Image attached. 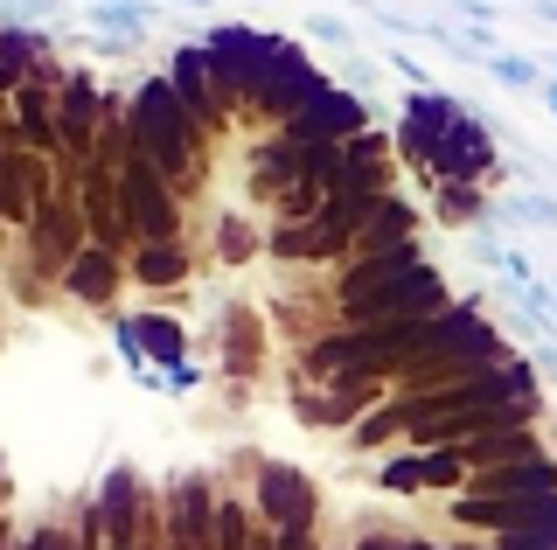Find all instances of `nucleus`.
Returning a JSON list of instances; mask_svg holds the SVG:
<instances>
[{
    "mask_svg": "<svg viewBox=\"0 0 557 550\" xmlns=\"http://www.w3.org/2000/svg\"><path fill=\"white\" fill-rule=\"evenodd\" d=\"M126 126H133V153L147 167H161V182L174 188V196H182V188L196 182V167L209 161V133L196 126V112L174 98L168 71L126 91Z\"/></svg>",
    "mask_w": 557,
    "mask_h": 550,
    "instance_id": "1",
    "label": "nucleus"
},
{
    "mask_svg": "<svg viewBox=\"0 0 557 550\" xmlns=\"http://www.w3.org/2000/svg\"><path fill=\"white\" fill-rule=\"evenodd\" d=\"M278 36H258V28H209V42H202V57H209V77H216V91H223V105H231L237 118L258 105V84H265V71L278 63Z\"/></svg>",
    "mask_w": 557,
    "mask_h": 550,
    "instance_id": "2",
    "label": "nucleus"
},
{
    "mask_svg": "<svg viewBox=\"0 0 557 550\" xmlns=\"http://www.w3.org/2000/svg\"><path fill=\"white\" fill-rule=\"evenodd\" d=\"M22 245H28V265L42 272L49 286H57L63 272L77 265V251L91 245V230H84V210H77V188L63 182L49 202H35V223L22 230Z\"/></svg>",
    "mask_w": 557,
    "mask_h": 550,
    "instance_id": "3",
    "label": "nucleus"
},
{
    "mask_svg": "<svg viewBox=\"0 0 557 550\" xmlns=\"http://www.w3.org/2000/svg\"><path fill=\"white\" fill-rule=\"evenodd\" d=\"M258 502L251 515L278 537H321V495H313V480L300 467H278V460H258Z\"/></svg>",
    "mask_w": 557,
    "mask_h": 550,
    "instance_id": "4",
    "label": "nucleus"
},
{
    "mask_svg": "<svg viewBox=\"0 0 557 550\" xmlns=\"http://www.w3.org/2000/svg\"><path fill=\"white\" fill-rule=\"evenodd\" d=\"M119 210H126L139 245H168V237H182V196H174V188L161 182V167H147L139 153L119 167Z\"/></svg>",
    "mask_w": 557,
    "mask_h": 550,
    "instance_id": "5",
    "label": "nucleus"
},
{
    "mask_svg": "<svg viewBox=\"0 0 557 550\" xmlns=\"http://www.w3.org/2000/svg\"><path fill=\"white\" fill-rule=\"evenodd\" d=\"M161 550H216V480L182 474L161 495Z\"/></svg>",
    "mask_w": 557,
    "mask_h": 550,
    "instance_id": "6",
    "label": "nucleus"
},
{
    "mask_svg": "<svg viewBox=\"0 0 557 550\" xmlns=\"http://www.w3.org/2000/svg\"><path fill=\"white\" fill-rule=\"evenodd\" d=\"M453 515H460L467 529H481L487 543L557 537V495H522V502H467V495H453Z\"/></svg>",
    "mask_w": 557,
    "mask_h": 550,
    "instance_id": "7",
    "label": "nucleus"
},
{
    "mask_svg": "<svg viewBox=\"0 0 557 550\" xmlns=\"http://www.w3.org/2000/svg\"><path fill=\"white\" fill-rule=\"evenodd\" d=\"M98 126H104V84L84 77V71H70L63 91H57V147H63V167H70V175L91 161Z\"/></svg>",
    "mask_w": 557,
    "mask_h": 550,
    "instance_id": "8",
    "label": "nucleus"
},
{
    "mask_svg": "<svg viewBox=\"0 0 557 550\" xmlns=\"http://www.w3.org/2000/svg\"><path fill=\"white\" fill-rule=\"evenodd\" d=\"M383 495H460L467 488V467L460 453H440V446H411V453H391L376 474Z\"/></svg>",
    "mask_w": 557,
    "mask_h": 550,
    "instance_id": "9",
    "label": "nucleus"
},
{
    "mask_svg": "<svg viewBox=\"0 0 557 550\" xmlns=\"http://www.w3.org/2000/svg\"><path fill=\"white\" fill-rule=\"evenodd\" d=\"M70 188H77V210H84V230H91V245H104V251H119V258H126V251L139 245V237H133L126 210H119V175L77 167V175H70Z\"/></svg>",
    "mask_w": 557,
    "mask_h": 550,
    "instance_id": "10",
    "label": "nucleus"
},
{
    "mask_svg": "<svg viewBox=\"0 0 557 550\" xmlns=\"http://www.w3.org/2000/svg\"><path fill=\"white\" fill-rule=\"evenodd\" d=\"M168 84H174V98H182L188 112H196V126L209 133V140H216L223 126H231V105H223V91H216V77H209V57H202V42H182L168 57Z\"/></svg>",
    "mask_w": 557,
    "mask_h": 550,
    "instance_id": "11",
    "label": "nucleus"
},
{
    "mask_svg": "<svg viewBox=\"0 0 557 550\" xmlns=\"http://www.w3.org/2000/svg\"><path fill=\"white\" fill-rule=\"evenodd\" d=\"M278 133H286V140H300V147H313V140H356V133H370V112H362L348 91H335V84H327V91L307 98V105L293 112Z\"/></svg>",
    "mask_w": 557,
    "mask_h": 550,
    "instance_id": "12",
    "label": "nucleus"
},
{
    "mask_svg": "<svg viewBox=\"0 0 557 550\" xmlns=\"http://www.w3.org/2000/svg\"><path fill=\"white\" fill-rule=\"evenodd\" d=\"M383 398H391L383 384H321V390L293 384V411H300L313 433H327V425H356L362 411H376Z\"/></svg>",
    "mask_w": 557,
    "mask_h": 550,
    "instance_id": "13",
    "label": "nucleus"
},
{
    "mask_svg": "<svg viewBox=\"0 0 557 550\" xmlns=\"http://www.w3.org/2000/svg\"><path fill=\"white\" fill-rule=\"evenodd\" d=\"M467 502H522V495H557V460L536 453V460H509V467H481L467 474Z\"/></svg>",
    "mask_w": 557,
    "mask_h": 550,
    "instance_id": "14",
    "label": "nucleus"
},
{
    "mask_svg": "<svg viewBox=\"0 0 557 550\" xmlns=\"http://www.w3.org/2000/svg\"><path fill=\"white\" fill-rule=\"evenodd\" d=\"M119 286H126V258L104 251V245H84V251H77V265H70L63 279H57V293L84 300V307H112V300H119Z\"/></svg>",
    "mask_w": 557,
    "mask_h": 550,
    "instance_id": "15",
    "label": "nucleus"
},
{
    "mask_svg": "<svg viewBox=\"0 0 557 550\" xmlns=\"http://www.w3.org/2000/svg\"><path fill=\"white\" fill-rule=\"evenodd\" d=\"M126 279H139V286H182L188 279V245L182 237H168V245H133L126 251Z\"/></svg>",
    "mask_w": 557,
    "mask_h": 550,
    "instance_id": "16",
    "label": "nucleus"
},
{
    "mask_svg": "<svg viewBox=\"0 0 557 550\" xmlns=\"http://www.w3.org/2000/svg\"><path fill=\"white\" fill-rule=\"evenodd\" d=\"M251 537H258L251 502H237V495L216 488V550H251Z\"/></svg>",
    "mask_w": 557,
    "mask_h": 550,
    "instance_id": "17",
    "label": "nucleus"
},
{
    "mask_svg": "<svg viewBox=\"0 0 557 550\" xmlns=\"http://www.w3.org/2000/svg\"><path fill=\"white\" fill-rule=\"evenodd\" d=\"M14 550H84V537H77L70 523H42V529H28Z\"/></svg>",
    "mask_w": 557,
    "mask_h": 550,
    "instance_id": "18",
    "label": "nucleus"
},
{
    "mask_svg": "<svg viewBox=\"0 0 557 550\" xmlns=\"http://www.w3.org/2000/svg\"><path fill=\"white\" fill-rule=\"evenodd\" d=\"M440 216H453V223H474V216H481V196H474V188H460V182H446Z\"/></svg>",
    "mask_w": 557,
    "mask_h": 550,
    "instance_id": "19",
    "label": "nucleus"
},
{
    "mask_svg": "<svg viewBox=\"0 0 557 550\" xmlns=\"http://www.w3.org/2000/svg\"><path fill=\"white\" fill-rule=\"evenodd\" d=\"M216 245H223V251H251V223H237V216H231V223L216 230Z\"/></svg>",
    "mask_w": 557,
    "mask_h": 550,
    "instance_id": "20",
    "label": "nucleus"
},
{
    "mask_svg": "<svg viewBox=\"0 0 557 550\" xmlns=\"http://www.w3.org/2000/svg\"><path fill=\"white\" fill-rule=\"evenodd\" d=\"M348 550H405V537H391V529H362Z\"/></svg>",
    "mask_w": 557,
    "mask_h": 550,
    "instance_id": "21",
    "label": "nucleus"
},
{
    "mask_svg": "<svg viewBox=\"0 0 557 550\" xmlns=\"http://www.w3.org/2000/svg\"><path fill=\"white\" fill-rule=\"evenodd\" d=\"M14 147H22V133H14V112H8V118H0V161H8Z\"/></svg>",
    "mask_w": 557,
    "mask_h": 550,
    "instance_id": "22",
    "label": "nucleus"
},
{
    "mask_svg": "<svg viewBox=\"0 0 557 550\" xmlns=\"http://www.w3.org/2000/svg\"><path fill=\"white\" fill-rule=\"evenodd\" d=\"M14 543V529H8V495H0V550Z\"/></svg>",
    "mask_w": 557,
    "mask_h": 550,
    "instance_id": "23",
    "label": "nucleus"
},
{
    "mask_svg": "<svg viewBox=\"0 0 557 550\" xmlns=\"http://www.w3.org/2000/svg\"><path fill=\"white\" fill-rule=\"evenodd\" d=\"M405 550H440V543H432V537H405Z\"/></svg>",
    "mask_w": 557,
    "mask_h": 550,
    "instance_id": "24",
    "label": "nucleus"
},
{
    "mask_svg": "<svg viewBox=\"0 0 557 550\" xmlns=\"http://www.w3.org/2000/svg\"><path fill=\"white\" fill-rule=\"evenodd\" d=\"M460 550H495V543H460Z\"/></svg>",
    "mask_w": 557,
    "mask_h": 550,
    "instance_id": "25",
    "label": "nucleus"
},
{
    "mask_svg": "<svg viewBox=\"0 0 557 550\" xmlns=\"http://www.w3.org/2000/svg\"><path fill=\"white\" fill-rule=\"evenodd\" d=\"M196 8H202V0H196Z\"/></svg>",
    "mask_w": 557,
    "mask_h": 550,
    "instance_id": "26",
    "label": "nucleus"
},
{
    "mask_svg": "<svg viewBox=\"0 0 557 550\" xmlns=\"http://www.w3.org/2000/svg\"><path fill=\"white\" fill-rule=\"evenodd\" d=\"M321 550H327V543H321Z\"/></svg>",
    "mask_w": 557,
    "mask_h": 550,
    "instance_id": "27",
    "label": "nucleus"
}]
</instances>
